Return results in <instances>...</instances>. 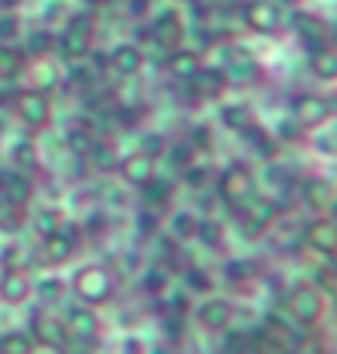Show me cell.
Returning a JSON list of instances; mask_svg holds the SVG:
<instances>
[{"label": "cell", "instance_id": "484cf974", "mask_svg": "<svg viewBox=\"0 0 337 354\" xmlns=\"http://www.w3.org/2000/svg\"><path fill=\"white\" fill-rule=\"evenodd\" d=\"M174 190H177V180L171 177H151L144 187L137 190L141 194V207L144 210H154V214H161V210H171L174 207Z\"/></svg>", "mask_w": 337, "mask_h": 354}, {"label": "cell", "instance_id": "4dcf8cb0", "mask_svg": "<svg viewBox=\"0 0 337 354\" xmlns=\"http://www.w3.org/2000/svg\"><path fill=\"white\" fill-rule=\"evenodd\" d=\"M20 46H23L26 59H43V56H52V50H56V30H52V26H37V30L23 33Z\"/></svg>", "mask_w": 337, "mask_h": 354}, {"label": "cell", "instance_id": "ab89813d", "mask_svg": "<svg viewBox=\"0 0 337 354\" xmlns=\"http://www.w3.org/2000/svg\"><path fill=\"white\" fill-rule=\"evenodd\" d=\"M37 342L30 338L26 328H10L0 335V354H37Z\"/></svg>", "mask_w": 337, "mask_h": 354}, {"label": "cell", "instance_id": "74e56055", "mask_svg": "<svg viewBox=\"0 0 337 354\" xmlns=\"http://www.w3.org/2000/svg\"><path fill=\"white\" fill-rule=\"evenodd\" d=\"M171 286H174V276H171L164 266H148V269L141 272V292L151 295V299H161Z\"/></svg>", "mask_w": 337, "mask_h": 354}, {"label": "cell", "instance_id": "e575fe53", "mask_svg": "<svg viewBox=\"0 0 337 354\" xmlns=\"http://www.w3.org/2000/svg\"><path fill=\"white\" fill-rule=\"evenodd\" d=\"M66 220H69V216H66L63 207H37V210H33V216H30V227L37 230V236L43 240V236L56 233Z\"/></svg>", "mask_w": 337, "mask_h": 354}, {"label": "cell", "instance_id": "cb8c5ba5", "mask_svg": "<svg viewBox=\"0 0 337 354\" xmlns=\"http://www.w3.org/2000/svg\"><path fill=\"white\" fill-rule=\"evenodd\" d=\"M33 194H37V184H33V177L23 174V171H0V197L13 207H26V203H33Z\"/></svg>", "mask_w": 337, "mask_h": 354}, {"label": "cell", "instance_id": "bcb514c9", "mask_svg": "<svg viewBox=\"0 0 337 354\" xmlns=\"http://www.w3.org/2000/svg\"><path fill=\"white\" fill-rule=\"evenodd\" d=\"M167 145H171V141H167V135H161V131H148V135L141 138V145H137V148H141L144 154H151L154 161H164Z\"/></svg>", "mask_w": 337, "mask_h": 354}, {"label": "cell", "instance_id": "ee69618b", "mask_svg": "<svg viewBox=\"0 0 337 354\" xmlns=\"http://www.w3.org/2000/svg\"><path fill=\"white\" fill-rule=\"evenodd\" d=\"M197 158H200V154L193 151V148H190L187 141H177V145H167V154H164V161H171V165L177 167V174H180V171H184V167H187L190 161H197Z\"/></svg>", "mask_w": 337, "mask_h": 354}, {"label": "cell", "instance_id": "277c9868", "mask_svg": "<svg viewBox=\"0 0 337 354\" xmlns=\"http://www.w3.org/2000/svg\"><path fill=\"white\" fill-rule=\"evenodd\" d=\"M144 33L148 39L157 46V50L171 53L177 46H184L190 39V17L184 10V3H161L148 13V24H144Z\"/></svg>", "mask_w": 337, "mask_h": 354}, {"label": "cell", "instance_id": "836d02e7", "mask_svg": "<svg viewBox=\"0 0 337 354\" xmlns=\"http://www.w3.org/2000/svg\"><path fill=\"white\" fill-rule=\"evenodd\" d=\"M308 145H311V151L321 154V158H337V115L327 118L321 128L308 131Z\"/></svg>", "mask_w": 337, "mask_h": 354}, {"label": "cell", "instance_id": "8992f818", "mask_svg": "<svg viewBox=\"0 0 337 354\" xmlns=\"http://www.w3.org/2000/svg\"><path fill=\"white\" fill-rule=\"evenodd\" d=\"M190 318H193V325H197L203 335H226L229 328H236V318H239L236 299L226 295V292L200 295V299H193Z\"/></svg>", "mask_w": 337, "mask_h": 354}, {"label": "cell", "instance_id": "83f0119b", "mask_svg": "<svg viewBox=\"0 0 337 354\" xmlns=\"http://www.w3.org/2000/svg\"><path fill=\"white\" fill-rule=\"evenodd\" d=\"M308 73H311L318 82L325 86H337V46L327 43V46H318V50H308Z\"/></svg>", "mask_w": 337, "mask_h": 354}, {"label": "cell", "instance_id": "5bb4252c", "mask_svg": "<svg viewBox=\"0 0 337 354\" xmlns=\"http://www.w3.org/2000/svg\"><path fill=\"white\" fill-rule=\"evenodd\" d=\"M285 24L291 26V33L298 37V43H301V50L305 53L331 43V24H327L321 13L305 10V7H295V10L285 13Z\"/></svg>", "mask_w": 337, "mask_h": 354}, {"label": "cell", "instance_id": "d590c367", "mask_svg": "<svg viewBox=\"0 0 337 354\" xmlns=\"http://www.w3.org/2000/svg\"><path fill=\"white\" fill-rule=\"evenodd\" d=\"M26 53L17 43H0V79H17L26 69Z\"/></svg>", "mask_w": 337, "mask_h": 354}, {"label": "cell", "instance_id": "ba28073f", "mask_svg": "<svg viewBox=\"0 0 337 354\" xmlns=\"http://www.w3.org/2000/svg\"><path fill=\"white\" fill-rule=\"evenodd\" d=\"M59 315H63L69 344H88V348H95L105 338V322H102L99 308L82 305V302H69V305H63Z\"/></svg>", "mask_w": 337, "mask_h": 354}, {"label": "cell", "instance_id": "8fae6325", "mask_svg": "<svg viewBox=\"0 0 337 354\" xmlns=\"http://www.w3.org/2000/svg\"><path fill=\"white\" fill-rule=\"evenodd\" d=\"M26 331H30V338H33L37 348H43V351H66V348H69V335H66L63 315L46 308V305H37V308L30 312Z\"/></svg>", "mask_w": 337, "mask_h": 354}, {"label": "cell", "instance_id": "8d00e7d4", "mask_svg": "<svg viewBox=\"0 0 337 354\" xmlns=\"http://www.w3.org/2000/svg\"><path fill=\"white\" fill-rule=\"evenodd\" d=\"M118 158H122V151H115L108 141H102V138H95V145H92V151L86 154V161L99 174H115V167H118Z\"/></svg>", "mask_w": 337, "mask_h": 354}, {"label": "cell", "instance_id": "f5cc1de1", "mask_svg": "<svg viewBox=\"0 0 337 354\" xmlns=\"http://www.w3.org/2000/svg\"><path fill=\"white\" fill-rule=\"evenodd\" d=\"M325 295H327V302H334V308H337V279L325 289Z\"/></svg>", "mask_w": 337, "mask_h": 354}, {"label": "cell", "instance_id": "60d3db41", "mask_svg": "<svg viewBox=\"0 0 337 354\" xmlns=\"http://www.w3.org/2000/svg\"><path fill=\"white\" fill-rule=\"evenodd\" d=\"M0 272H30V253L20 243H7L0 250Z\"/></svg>", "mask_w": 337, "mask_h": 354}, {"label": "cell", "instance_id": "f1b7e54d", "mask_svg": "<svg viewBox=\"0 0 337 354\" xmlns=\"http://www.w3.org/2000/svg\"><path fill=\"white\" fill-rule=\"evenodd\" d=\"M7 161H10L13 171H23V174H33L39 167V145L33 135H20V138L10 141L7 148Z\"/></svg>", "mask_w": 337, "mask_h": 354}, {"label": "cell", "instance_id": "c3c4849f", "mask_svg": "<svg viewBox=\"0 0 337 354\" xmlns=\"http://www.w3.org/2000/svg\"><path fill=\"white\" fill-rule=\"evenodd\" d=\"M269 131H272L275 138H278V145H282V141H295V138H305V131H301L298 125H295V122H291V118H278V122H275V128H269Z\"/></svg>", "mask_w": 337, "mask_h": 354}, {"label": "cell", "instance_id": "f907efd6", "mask_svg": "<svg viewBox=\"0 0 337 354\" xmlns=\"http://www.w3.org/2000/svg\"><path fill=\"white\" fill-rule=\"evenodd\" d=\"M144 354H180V351H177L171 342H154V344H148V351Z\"/></svg>", "mask_w": 337, "mask_h": 354}, {"label": "cell", "instance_id": "30bf717a", "mask_svg": "<svg viewBox=\"0 0 337 354\" xmlns=\"http://www.w3.org/2000/svg\"><path fill=\"white\" fill-rule=\"evenodd\" d=\"M239 24L252 37H275L285 26V10L275 0H242L239 3Z\"/></svg>", "mask_w": 337, "mask_h": 354}, {"label": "cell", "instance_id": "d4e9b609", "mask_svg": "<svg viewBox=\"0 0 337 354\" xmlns=\"http://www.w3.org/2000/svg\"><path fill=\"white\" fill-rule=\"evenodd\" d=\"M0 302L23 308L33 302V276L30 272H0Z\"/></svg>", "mask_w": 337, "mask_h": 354}, {"label": "cell", "instance_id": "4fadbf2b", "mask_svg": "<svg viewBox=\"0 0 337 354\" xmlns=\"http://www.w3.org/2000/svg\"><path fill=\"white\" fill-rule=\"evenodd\" d=\"M144 66H148V53L137 39H118L105 50V69L118 79L144 76Z\"/></svg>", "mask_w": 337, "mask_h": 354}, {"label": "cell", "instance_id": "816d5d0a", "mask_svg": "<svg viewBox=\"0 0 337 354\" xmlns=\"http://www.w3.org/2000/svg\"><path fill=\"white\" fill-rule=\"evenodd\" d=\"M275 3H278V7H282V10H295V7H301V3H305V0H275Z\"/></svg>", "mask_w": 337, "mask_h": 354}, {"label": "cell", "instance_id": "7402d4cb", "mask_svg": "<svg viewBox=\"0 0 337 354\" xmlns=\"http://www.w3.org/2000/svg\"><path fill=\"white\" fill-rule=\"evenodd\" d=\"M66 295H69V279L59 269H50L39 279H33V302L46 305V308H63Z\"/></svg>", "mask_w": 337, "mask_h": 354}, {"label": "cell", "instance_id": "d6986e66", "mask_svg": "<svg viewBox=\"0 0 337 354\" xmlns=\"http://www.w3.org/2000/svg\"><path fill=\"white\" fill-rule=\"evenodd\" d=\"M223 73H226V79H229V88H242V86H252V82L259 79L262 66H259V59H256V53L229 50L226 53Z\"/></svg>", "mask_w": 337, "mask_h": 354}, {"label": "cell", "instance_id": "d6a6232c", "mask_svg": "<svg viewBox=\"0 0 337 354\" xmlns=\"http://www.w3.org/2000/svg\"><path fill=\"white\" fill-rule=\"evenodd\" d=\"M213 177H216V167L206 161V158H197V161H190L184 171H180V184L190 190H210L213 187Z\"/></svg>", "mask_w": 337, "mask_h": 354}, {"label": "cell", "instance_id": "b9f144b4", "mask_svg": "<svg viewBox=\"0 0 337 354\" xmlns=\"http://www.w3.org/2000/svg\"><path fill=\"white\" fill-rule=\"evenodd\" d=\"M63 141H66V151H69V154H75V158H86V154L92 151V145H95V135H92L88 128L75 125V128H66Z\"/></svg>", "mask_w": 337, "mask_h": 354}, {"label": "cell", "instance_id": "9a60e30c", "mask_svg": "<svg viewBox=\"0 0 337 354\" xmlns=\"http://www.w3.org/2000/svg\"><path fill=\"white\" fill-rule=\"evenodd\" d=\"M298 201L301 207H308L311 216H321V214H334L337 210V184L331 177L325 174H308V177H298Z\"/></svg>", "mask_w": 337, "mask_h": 354}, {"label": "cell", "instance_id": "5b68a950", "mask_svg": "<svg viewBox=\"0 0 337 354\" xmlns=\"http://www.w3.org/2000/svg\"><path fill=\"white\" fill-rule=\"evenodd\" d=\"M213 190L229 210H242L259 194V177L246 161H229L226 167H216Z\"/></svg>", "mask_w": 337, "mask_h": 354}, {"label": "cell", "instance_id": "11a10c76", "mask_svg": "<svg viewBox=\"0 0 337 354\" xmlns=\"http://www.w3.org/2000/svg\"><path fill=\"white\" fill-rule=\"evenodd\" d=\"M331 259H334V266H337V250H334V256H331Z\"/></svg>", "mask_w": 337, "mask_h": 354}, {"label": "cell", "instance_id": "f6af8a7d", "mask_svg": "<svg viewBox=\"0 0 337 354\" xmlns=\"http://www.w3.org/2000/svg\"><path fill=\"white\" fill-rule=\"evenodd\" d=\"M23 39V17L20 13H0V43Z\"/></svg>", "mask_w": 337, "mask_h": 354}, {"label": "cell", "instance_id": "9c48e42d", "mask_svg": "<svg viewBox=\"0 0 337 354\" xmlns=\"http://www.w3.org/2000/svg\"><path fill=\"white\" fill-rule=\"evenodd\" d=\"M79 250H82V230H79L75 220H66L56 233L39 240V259L50 269H59V272L79 256Z\"/></svg>", "mask_w": 337, "mask_h": 354}, {"label": "cell", "instance_id": "7c38bea8", "mask_svg": "<svg viewBox=\"0 0 337 354\" xmlns=\"http://www.w3.org/2000/svg\"><path fill=\"white\" fill-rule=\"evenodd\" d=\"M288 118L308 135L314 128H321L327 118H334V105L331 95L325 92H298L295 99L288 102Z\"/></svg>", "mask_w": 337, "mask_h": 354}, {"label": "cell", "instance_id": "4316f807", "mask_svg": "<svg viewBox=\"0 0 337 354\" xmlns=\"http://www.w3.org/2000/svg\"><path fill=\"white\" fill-rule=\"evenodd\" d=\"M63 82H66V73H63V63H59V59H52V56L33 59V69H30V88H39V92L52 95Z\"/></svg>", "mask_w": 337, "mask_h": 354}, {"label": "cell", "instance_id": "f546056e", "mask_svg": "<svg viewBox=\"0 0 337 354\" xmlns=\"http://www.w3.org/2000/svg\"><path fill=\"white\" fill-rule=\"evenodd\" d=\"M197 223L200 216L193 214L190 207H171L167 210V236L174 243H190L197 236Z\"/></svg>", "mask_w": 337, "mask_h": 354}, {"label": "cell", "instance_id": "2e32d148", "mask_svg": "<svg viewBox=\"0 0 337 354\" xmlns=\"http://www.w3.org/2000/svg\"><path fill=\"white\" fill-rule=\"evenodd\" d=\"M115 174H118V180H122L125 187L141 190L151 180V177L161 174V161H154L151 154H144L141 148H135V151H125L122 158H118Z\"/></svg>", "mask_w": 337, "mask_h": 354}, {"label": "cell", "instance_id": "ac0fdd59", "mask_svg": "<svg viewBox=\"0 0 337 354\" xmlns=\"http://www.w3.org/2000/svg\"><path fill=\"white\" fill-rule=\"evenodd\" d=\"M256 177H259V190L262 194H269V197H275V201H282L285 194H291L295 190V184H298V171L288 165V161H265L262 171H256Z\"/></svg>", "mask_w": 337, "mask_h": 354}, {"label": "cell", "instance_id": "681fc988", "mask_svg": "<svg viewBox=\"0 0 337 354\" xmlns=\"http://www.w3.org/2000/svg\"><path fill=\"white\" fill-rule=\"evenodd\" d=\"M122 351L125 354H144L148 351V342H141L137 335H128L125 342H122Z\"/></svg>", "mask_w": 337, "mask_h": 354}, {"label": "cell", "instance_id": "7bdbcfd3", "mask_svg": "<svg viewBox=\"0 0 337 354\" xmlns=\"http://www.w3.org/2000/svg\"><path fill=\"white\" fill-rule=\"evenodd\" d=\"M223 279L233 282V286L252 282V259H246V256H229L223 263Z\"/></svg>", "mask_w": 337, "mask_h": 354}, {"label": "cell", "instance_id": "52a82bcc", "mask_svg": "<svg viewBox=\"0 0 337 354\" xmlns=\"http://www.w3.org/2000/svg\"><path fill=\"white\" fill-rule=\"evenodd\" d=\"M13 115L20 118V125L30 131V135H43L56 125V105H52V95L39 92V88H20L13 95Z\"/></svg>", "mask_w": 337, "mask_h": 354}, {"label": "cell", "instance_id": "db71d44e", "mask_svg": "<svg viewBox=\"0 0 337 354\" xmlns=\"http://www.w3.org/2000/svg\"><path fill=\"white\" fill-rule=\"evenodd\" d=\"M171 3H190V0H171Z\"/></svg>", "mask_w": 337, "mask_h": 354}, {"label": "cell", "instance_id": "7dc6e473", "mask_svg": "<svg viewBox=\"0 0 337 354\" xmlns=\"http://www.w3.org/2000/svg\"><path fill=\"white\" fill-rule=\"evenodd\" d=\"M187 145L197 154L213 151V128L210 125H193V128H190V135H187Z\"/></svg>", "mask_w": 337, "mask_h": 354}, {"label": "cell", "instance_id": "7a4b0ae2", "mask_svg": "<svg viewBox=\"0 0 337 354\" xmlns=\"http://www.w3.org/2000/svg\"><path fill=\"white\" fill-rule=\"evenodd\" d=\"M66 279H69V292H73L75 302L92 305V308L108 305L115 299V289H118L112 269L105 263H79L73 266V272Z\"/></svg>", "mask_w": 337, "mask_h": 354}, {"label": "cell", "instance_id": "6da1fadb", "mask_svg": "<svg viewBox=\"0 0 337 354\" xmlns=\"http://www.w3.org/2000/svg\"><path fill=\"white\" fill-rule=\"evenodd\" d=\"M95 13L92 10H73L63 17V26L56 30V50L52 56H59L63 63H86L95 53Z\"/></svg>", "mask_w": 337, "mask_h": 354}, {"label": "cell", "instance_id": "603a6c76", "mask_svg": "<svg viewBox=\"0 0 337 354\" xmlns=\"http://www.w3.org/2000/svg\"><path fill=\"white\" fill-rule=\"evenodd\" d=\"M200 99H206V102H220V99H226V92H229V79H226V73H223V66H213V63H203L200 66V73L190 79L187 82Z\"/></svg>", "mask_w": 337, "mask_h": 354}, {"label": "cell", "instance_id": "44dd1931", "mask_svg": "<svg viewBox=\"0 0 337 354\" xmlns=\"http://www.w3.org/2000/svg\"><path fill=\"white\" fill-rule=\"evenodd\" d=\"M206 63L203 59V53L197 50V46H177V50L167 53V59H164V73L171 79H177V82H190V79L200 73V66Z\"/></svg>", "mask_w": 337, "mask_h": 354}, {"label": "cell", "instance_id": "3957f363", "mask_svg": "<svg viewBox=\"0 0 337 354\" xmlns=\"http://www.w3.org/2000/svg\"><path fill=\"white\" fill-rule=\"evenodd\" d=\"M327 295L325 289L311 282V279H298L291 282L285 292V315L295 322V328H318L327 318Z\"/></svg>", "mask_w": 337, "mask_h": 354}, {"label": "cell", "instance_id": "ffe728a7", "mask_svg": "<svg viewBox=\"0 0 337 354\" xmlns=\"http://www.w3.org/2000/svg\"><path fill=\"white\" fill-rule=\"evenodd\" d=\"M216 125L233 131V135H242L256 125V112H252L249 102L242 99H220L216 102Z\"/></svg>", "mask_w": 337, "mask_h": 354}, {"label": "cell", "instance_id": "e0dca14e", "mask_svg": "<svg viewBox=\"0 0 337 354\" xmlns=\"http://www.w3.org/2000/svg\"><path fill=\"white\" fill-rule=\"evenodd\" d=\"M298 236H301V243H305L308 250H314V253H321V256L331 259L334 250H337V220L331 214L311 216V220L298 230Z\"/></svg>", "mask_w": 337, "mask_h": 354}, {"label": "cell", "instance_id": "1f68e13d", "mask_svg": "<svg viewBox=\"0 0 337 354\" xmlns=\"http://www.w3.org/2000/svg\"><path fill=\"white\" fill-rule=\"evenodd\" d=\"M180 289L190 292L193 299H200V295H210L216 292V276H213L206 266H187L184 272H180Z\"/></svg>", "mask_w": 337, "mask_h": 354}, {"label": "cell", "instance_id": "f35d334b", "mask_svg": "<svg viewBox=\"0 0 337 354\" xmlns=\"http://www.w3.org/2000/svg\"><path fill=\"white\" fill-rule=\"evenodd\" d=\"M193 240L206 246V250H220L226 240V223L223 220H216V216H200V223H197V236Z\"/></svg>", "mask_w": 337, "mask_h": 354}]
</instances>
